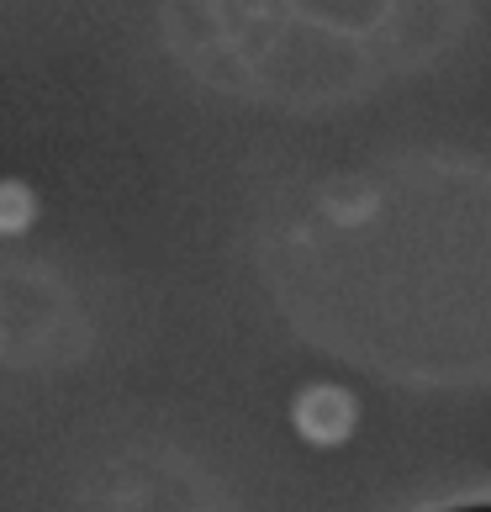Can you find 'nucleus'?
Wrapping results in <instances>:
<instances>
[{"label":"nucleus","mask_w":491,"mask_h":512,"mask_svg":"<svg viewBox=\"0 0 491 512\" xmlns=\"http://www.w3.org/2000/svg\"><path fill=\"white\" fill-rule=\"evenodd\" d=\"M291 423H296V433H301L307 444L333 449V444H344L349 433H354V423H360V402H354L344 386L317 381V386H307V391L296 396Z\"/></svg>","instance_id":"nucleus-1"},{"label":"nucleus","mask_w":491,"mask_h":512,"mask_svg":"<svg viewBox=\"0 0 491 512\" xmlns=\"http://www.w3.org/2000/svg\"><path fill=\"white\" fill-rule=\"evenodd\" d=\"M37 217V196L22 180H0V233H27Z\"/></svg>","instance_id":"nucleus-2"}]
</instances>
